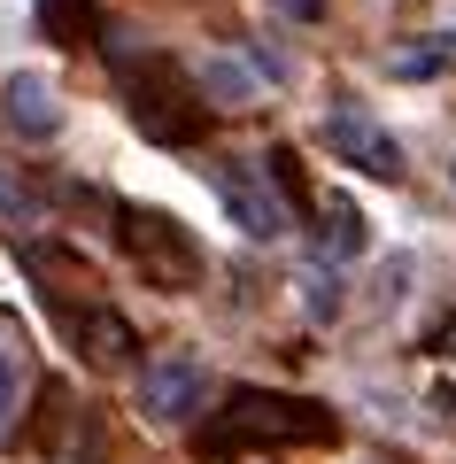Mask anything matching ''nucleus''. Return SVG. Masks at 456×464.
I'll list each match as a JSON object with an SVG mask.
<instances>
[{
    "label": "nucleus",
    "mask_w": 456,
    "mask_h": 464,
    "mask_svg": "<svg viewBox=\"0 0 456 464\" xmlns=\"http://www.w3.org/2000/svg\"><path fill=\"white\" fill-rule=\"evenodd\" d=\"M271 8H278V16H294V24H317V16H325V0H271Z\"/></svg>",
    "instance_id": "nucleus-16"
},
{
    "label": "nucleus",
    "mask_w": 456,
    "mask_h": 464,
    "mask_svg": "<svg viewBox=\"0 0 456 464\" xmlns=\"http://www.w3.org/2000/svg\"><path fill=\"white\" fill-rule=\"evenodd\" d=\"M217 201L232 209V225L247 232V240H278L286 232V194L271 186V170L263 163H217Z\"/></svg>",
    "instance_id": "nucleus-4"
},
{
    "label": "nucleus",
    "mask_w": 456,
    "mask_h": 464,
    "mask_svg": "<svg viewBox=\"0 0 456 464\" xmlns=\"http://www.w3.org/2000/svg\"><path fill=\"white\" fill-rule=\"evenodd\" d=\"M0 116H8V132L16 140H54L63 132V101L39 70H16V78L0 85Z\"/></svg>",
    "instance_id": "nucleus-8"
},
{
    "label": "nucleus",
    "mask_w": 456,
    "mask_h": 464,
    "mask_svg": "<svg viewBox=\"0 0 456 464\" xmlns=\"http://www.w3.org/2000/svg\"><path fill=\"white\" fill-rule=\"evenodd\" d=\"M286 441H341V418L310 395L278 387H232L217 418L201 426V457H240V449H286Z\"/></svg>",
    "instance_id": "nucleus-2"
},
{
    "label": "nucleus",
    "mask_w": 456,
    "mask_h": 464,
    "mask_svg": "<svg viewBox=\"0 0 456 464\" xmlns=\"http://www.w3.org/2000/svg\"><path fill=\"white\" fill-rule=\"evenodd\" d=\"M109 225H116V256H124L155 295H194V286H201V271H209V264H201V240L170 209L109 201Z\"/></svg>",
    "instance_id": "nucleus-3"
},
{
    "label": "nucleus",
    "mask_w": 456,
    "mask_h": 464,
    "mask_svg": "<svg viewBox=\"0 0 456 464\" xmlns=\"http://www.w3.org/2000/svg\"><path fill=\"white\" fill-rule=\"evenodd\" d=\"M449 70H456V32H425V39H410V47L394 54V78H410V85L449 78Z\"/></svg>",
    "instance_id": "nucleus-11"
},
{
    "label": "nucleus",
    "mask_w": 456,
    "mask_h": 464,
    "mask_svg": "<svg viewBox=\"0 0 456 464\" xmlns=\"http://www.w3.org/2000/svg\"><path fill=\"white\" fill-rule=\"evenodd\" d=\"M201 395H209V372H201L194 356H155V364L140 372V411L155 418V426L201 418Z\"/></svg>",
    "instance_id": "nucleus-6"
},
{
    "label": "nucleus",
    "mask_w": 456,
    "mask_h": 464,
    "mask_svg": "<svg viewBox=\"0 0 456 464\" xmlns=\"http://www.w3.org/2000/svg\"><path fill=\"white\" fill-rule=\"evenodd\" d=\"M310 317H341V279H333V271L310 279Z\"/></svg>",
    "instance_id": "nucleus-15"
},
{
    "label": "nucleus",
    "mask_w": 456,
    "mask_h": 464,
    "mask_svg": "<svg viewBox=\"0 0 456 464\" xmlns=\"http://www.w3.org/2000/svg\"><path fill=\"white\" fill-rule=\"evenodd\" d=\"M325 140H333V155H348V163L364 170V179H403V140L387 132V124H372V116L356 109V101H341V109L325 116Z\"/></svg>",
    "instance_id": "nucleus-5"
},
{
    "label": "nucleus",
    "mask_w": 456,
    "mask_h": 464,
    "mask_svg": "<svg viewBox=\"0 0 456 464\" xmlns=\"http://www.w3.org/2000/svg\"><path fill=\"white\" fill-rule=\"evenodd\" d=\"M39 32H47V47H101L109 39V24H101V0H32Z\"/></svg>",
    "instance_id": "nucleus-9"
},
{
    "label": "nucleus",
    "mask_w": 456,
    "mask_h": 464,
    "mask_svg": "<svg viewBox=\"0 0 456 464\" xmlns=\"http://www.w3.org/2000/svg\"><path fill=\"white\" fill-rule=\"evenodd\" d=\"M109 78L116 93H124V116L131 132L155 140V148H201V132H209V93H201V78L179 63V54L163 47H131L124 32H109Z\"/></svg>",
    "instance_id": "nucleus-1"
},
{
    "label": "nucleus",
    "mask_w": 456,
    "mask_h": 464,
    "mask_svg": "<svg viewBox=\"0 0 456 464\" xmlns=\"http://www.w3.org/2000/svg\"><path fill=\"white\" fill-rule=\"evenodd\" d=\"M433 348H441V356H456V325H441V341H433Z\"/></svg>",
    "instance_id": "nucleus-17"
},
{
    "label": "nucleus",
    "mask_w": 456,
    "mask_h": 464,
    "mask_svg": "<svg viewBox=\"0 0 456 464\" xmlns=\"http://www.w3.org/2000/svg\"><path fill=\"white\" fill-rule=\"evenodd\" d=\"M54 325H63V341L78 348L85 364H131V356H140V333H131L124 310H109V295L85 302V310H70V317H54Z\"/></svg>",
    "instance_id": "nucleus-7"
},
{
    "label": "nucleus",
    "mask_w": 456,
    "mask_h": 464,
    "mask_svg": "<svg viewBox=\"0 0 456 464\" xmlns=\"http://www.w3.org/2000/svg\"><path fill=\"white\" fill-rule=\"evenodd\" d=\"M317 225H325V232H317V256H325V264H356V256L372 248V225H364V209L348 194L317 201Z\"/></svg>",
    "instance_id": "nucleus-10"
},
{
    "label": "nucleus",
    "mask_w": 456,
    "mask_h": 464,
    "mask_svg": "<svg viewBox=\"0 0 456 464\" xmlns=\"http://www.w3.org/2000/svg\"><path fill=\"white\" fill-rule=\"evenodd\" d=\"M0 225H8V232H39V225H47V194L0 170Z\"/></svg>",
    "instance_id": "nucleus-12"
},
{
    "label": "nucleus",
    "mask_w": 456,
    "mask_h": 464,
    "mask_svg": "<svg viewBox=\"0 0 456 464\" xmlns=\"http://www.w3.org/2000/svg\"><path fill=\"white\" fill-rule=\"evenodd\" d=\"M201 93H209L217 109H247V93H256V78H247V70L232 63V54H209V63H201Z\"/></svg>",
    "instance_id": "nucleus-13"
},
{
    "label": "nucleus",
    "mask_w": 456,
    "mask_h": 464,
    "mask_svg": "<svg viewBox=\"0 0 456 464\" xmlns=\"http://www.w3.org/2000/svg\"><path fill=\"white\" fill-rule=\"evenodd\" d=\"M16 402H24V348L0 341V433H8V418H16Z\"/></svg>",
    "instance_id": "nucleus-14"
}]
</instances>
